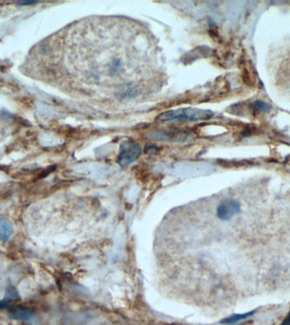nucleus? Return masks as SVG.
Segmentation results:
<instances>
[{"label":"nucleus","instance_id":"nucleus-1","mask_svg":"<svg viewBox=\"0 0 290 325\" xmlns=\"http://www.w3.org/2000/svg\"><path fill=\"white\" fill-rule=\"evenodd\" d=\"M214 115L212 111L197 108H184L168 110L161 113L156 119L159 121H174V120H187L199 121L209 119Z\"/></svg>","mask_w":290,"mask_h":325},{"label":"nucleus","instance_id":"nucleus-2","mask_svg":"<svg viewBox=\"0 0 290 325\" xmlns=\"http://www.w3.org/2000/svg\"><path fill=\"white\" fill-rule=\"evenodd\" d=\"M142 153V147L132 140H125L120 146L117 162L122 167H127L135 162Z\"/></svg>","mask_w":290,"mask_h":325},{"label":"nucleus","instance_id":"nucleus-3","mask_svg":"<svg viewBox=\"0 0 290 325\" xmlns=\"http://www.w3.org/2000/svg\"><path fill=\"white\" fill-rule=\"evenodd\" d=\"M239 201L234 199H227L218 205L216 215L222 220H229L240 212Z\"/></svg>","mask_w":290,"mask_h":325},{"label":"nucleus","instance_id":"nucleus-4","mask_svg":"<svg viewBox=\"0 0 290 325\" xmlns=\"http://www.w3.org/2000/svg\"><path fill=\"white\" fill-rule=\"evenodd\" d=\"M11 317L25 322H33L37 319V315L33 310L26 307L16 308L11 312Z\"/></svg>","mask_w":290,"mask_h":325},{"label":"nucleus","instance_id":"nucleus-5","mask_svg":"<svg viewBox=\"0 0 290 325\" xmlns=\"http://www.w3.org/2000/svg\"><path fill=\"white\" fill-rule=\"evenodd\" d=\"M14 227L11 220L0 216V241L7 242L13 234Z\"/></svg>","mask_w":290,"mask_h":325},{"label":"nucleus","instance_id":"nucleus-6","mask_svg":"<svg viewBox=\"0 0 290 325\" xmlns=\"http://www.w3.org/2000/svg\"><path fill=\"white\" fill-rule=\"evenodd\" d=\"M192 135L186 132H159L153 136L154 138L159 140H170V141H186L187 138Z\"/></svg>","mask_w":290,"mask_h":325},{"label":"nucleus","instance_id":"nucleus-7","mask_svg":"<svg viewBox=\"0 0 290 325\" xmlns=\"http://www.w3.org/2000/svg\"><path fill=\"white\" fill-rule=\"evenodd\" d=\"M19 300V294L15 287L10 286L6 289V296L1 302H0V308H6V307H11L16 301Z\"/></svg>","mask_w":290,"mask_h":325},{"label":"nucleus","instance_id":"nucleus-8","mask_svg":"<svg viewBox=\"0 0 290 325\" xmlns=\"http://www.w3.org/2000/svg\"><path fill=\"white\" fill-rule=\"evenodd\" d=\"M252 108H254L256 111L260 112V113H267L271 110L270 104L261 100L254 102L252 104Z\"/></svg>","mask_w":290,"mask_h":325},{"label":"nucleus","instance_id":"nucleus-9","mask_svg":"<svg viewBox=\"0 0 290 325\" xmlns=\"http://www.w3.org/2000/svg\"><path fill=\"white\" fill-rule=\"evenodd\" d=\"M39 3L38 1H25V2H19L17 5L20 6H31V5H35V4Z\"/></svg>","mask_w":290,"mask_h":325}]
</instances>
